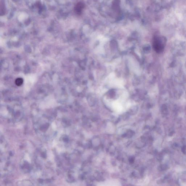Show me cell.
Segmentation results:
<instances>
[{
    "instance_id": "6da1fadb",
    "label": "cell",
    "mask_w": 186,
    "mask_h": 186,
    "mask_svg": "<svg viewBox=\"0 0 186 186\" xmlns=\"http://www.w3.org/2000/svg\"><path fill=\"white\" fill-rule=\"evenodd\" d=\"M165 44V42L160 39H156L153 42V48L158 53H160L164 49Z\"/></svg>"
},
{
    "instance_id": "7a4b0ae2",
    "label": "cell",
    "mask_w": 186,
    "mask_h": 186,
    "mask_svg": "<svg viewBox=\"0 0 186 186\" xmlns=\"http://www.w3.org/2000/svg\"><path fill=\"white\" fill-rule=\"evenodd\" d=\"M85 6L82 2L77 3L75 7V10L77 14H80L82 12L83 9L84 8Z\"/></svg>"
},
{
    "instance_id": "3957f363",
    "label": "cell",
    "mask_w": 186,
    "mask_h": 186,
    "mask_svg": "<svg viewBox=\"0 0 186 186\" xmlns=\"http://www.w3.org/2000/svg\"><path fill=\"white\" fill-rule=\"evenodd\" d=\"M15 83L17 86H20L23 84V80L22 78H18L15 80Z\"/></svg>"
},
{
    "instance_id": "277c9868",
    "label": "cell",
    "mask_w": 186,
    "mask_h": 186,
    "mask_svg": "<svg viewBox=\"0 0 186 186\" xmlns=\"http://www.w3.org/2000/svg\"><path fill=\"white\" fill-rule=\"evenodd\" d=\"M1 15H4L5 12V8L4 4V3L1 2Z\"/></svg>"
}]
</instances>
